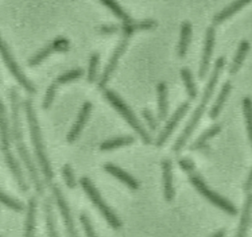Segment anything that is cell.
<instances>
[{
	"label": "cell",
	"instance_id": "ffe728a7",
	"mask_svg": "<svg viewBox=\"0 0 252 237\" xmlns=\"http://www.w3.org/2000/svg\"><path fill=\"white\" fill-rule=\"evenodd\" d=\"M192 36V26L191 23L188 21H185L182 23L180 28V38L177 46V54L179 58H184Z\"/></svg>",
	"mask_w": 252,
	"mask_h": 237
},
{
	"label": "cell",
	"instance_id": "30bf717a",
	"mask_svg": "<svg viewBox=\"0 0 252 237\" xmlns=\"http://www.w3.org/2000/svg\"><path fill=\"white\" fill-rule=\"evenodd\" d=\"M129 37H130V35L124 34L123 38L119 41L118 45L114 49V51H113V53H112V55H111V57H110V59H109V61L107 63V65L105 66L104 71H103V73H102V75H101V77H100V79H99V81L97 83V86H98L99 89H103L104 86L107 84L108 80L110 79L112 73L114 72V70H115V68H116V66L118 64V61H119L121 55L123 54V52L125 51L126 47L128 45Z\"/></svg>",
	"mask_w": 252,
	"mask_h": 237
},
{
	"label": "cell",
	"instance_id": "cb8c5ba5",
	"mask_svg": "<svg viewBox=\"0 0 252 237\" xmlns=\"http://www.w3.org/2000/svg\"><path fill=\"white\" fill-rule=\"evenodd\" d=\"M35 212H36V200L34 197H32L29 200L28 212L25 222V235L32 236L34 231L35 226Z\"/></svg>",
	"mask_w": 252,
	"mask_h": 237
},
{
	"label": "cell",
	"instance_id": "4dcf8cb0",
	"mask_svg": "<svg viewBox=\"0 0 252 237\" xmlns=\"http://www.w3.org/2000/svg\"><path fill=\"white\" fill-rule=\"evenodd\" d=\"M98 61H99L98 53H96V52L93 53L90 57V64H89V70H88V81H89V83H93L95 80Z\"/></svg>",
	"mask_w": 252,
	"mask_h": 237
},
{
	"label": "cell",
	"instance_id": "2e32d148",
	"mask_svg": "<svg viewBox=\"0 0 252 237\" xmlns=\"http://www.w3.org/2000/svg\"><path fill=\"white\" fill-rule=\"evenodd\" d=\"M251 214H252V192L246 194V199L243 205L242 213L240 216V221L236 236L243 237L247 235L249 225L251 223Z\"/></svg>",
	"mask_w": 252,
	"mask_h": 237
},
{
	"label": "cell",
	"instance_id": "6da1fadb",
	"mask_svg": "<svg viewBox=\"0 0 252 237\" xmlns=\"http://www.w3.org/2000/svg\"><path fill=\"white\" fill-rule=\"evenodd\" d=\"M9 98L11 101V117H12V135L14 138L15 146L17 148V151L26 166L30 178L35 188V191L37 192L38 195L43 194V185L40 181V178L38 176L36 167L27 149V147L24 143V138H23V131H22V126H21V120H20V105H19V96H18V91L16 89H11L9 90Z\"/></svg>",
	"mask_w": 252,
	"mask_h": 237
},
{
	"label": "cell",
	"instance_id": "9a60e30c",
	"mask_svg": "<svg viewBox=\"0 0 252 237\" xmlns=\"http://www.w3.org/2000/svg\"><path fill=\"white\" fill-rule=\"evenodd\" d=\"M103 169L107 173H109L113 177L117 178L122 183H124L131 190L139 189V182L132 175H130L129 173H127L125 170H123L122 168L118 167L117 165L108 162V163H105L103 165Z\"/></svg>",
	"mask_w": 252,
	"mask_h": 237
},
{
	"label": "cell",
	"instance_id": "7a4b0ae2",
	"mask_svg": "<svg viewBox=\"0 0 252 237\" xmlns=\"http://www.w3.org/2000/svg\"><path fill=\"white\" fill-rule=\"evenodd\" d=\"M224 64H225V60H224V57H219L215 63V66H214V70L210 76V79L207 83V86L203 91V95H202V98H201V101H200V104L198 105V107H196L195 111L193 112L191 118L189 119L188 123L186 124V127L184 128V130L182 131V133L180 134V136L177 138L176 142L174 143L173 147H172V151L174 153H179L181 152V150L183 149V148L185 147L187 141L189 140V138L191 137V135L193 134L194 130L196 129V127L198 126L206 108H207V105L209 103V100L211 99L213 93H214V90L216 89V86L218 84V81L220 79V76L221 74V71L224 67Z\"/></svg>",
	"mask_w": 252,
	"mask_h": 237
},
{
	"label": "cell",
	"instance_id": "8992f818",
	"mask_svg": "<svg viewBox=\"0 0 252 237\" xmlns=\"http://www.w3.org/2000/svg\"><path fill=\"white\" fill-rule=\"evenodd\" d=\"M80 184L83 188V190L88 195L89 199L93 202V204L95 206V207L99 210V212L102 214V216L105 218L107 223L113 228V229H119L122 226V223L118 216L114 213V211L108 207V205L104 202V200L101 198L99 192L94 187L91 179L88 177H82L80 179Z\"/></svg>",
	"mask_w": 252,
	"mask_h": 237
},
{
	"label": "cell",
	"instance_id": "8fae6325",
	"mask_svg": "<svg viewBox=\"0 0 252 237\" xmlns=\"http://www.w3.org/2000/svg\"><path fill=\"white\" fill-rule=\"evenodd\" d=\"M52 192H53V195L55 197L57 206L60 209L62 218L64 220V224H65L67 233L70 236H77L78 233L75 229V224H74V221H73L71 210H70V207H69V206H68V204H67V202H66V200L63 196V193H62L61 189L57 185H52Z\"/></svg>",
	"mask_w": 252,
	"mask_h": 237
},
{
	"label": "cell",
	"instance_id": "44dd1931",
	"mask_svg": "<svg viewBox=\"0 0 252 237\" xmlns=\"http://www.w3.org/2000/svg\"><path fill=\"white\" fill-rule=\"evenodd\" d=\"M249 48H250V43L246 40V39H243L239 45H238V48L235 52V55L233 57V60L231 62V65L229 67V74L230 75H234L236 74L239 69L241 68L242 66V63L249 51Z\"/></svg>",
	"mask_w": 252,
	"mask_h": 237
},
{
	"label": "cell",
	"instance_id": "e0dca14e",
	"mask_svg": "<svg viewBox=\"0 0 252 237\" xmlns=\"http://www.w3.org/2000/svg\"><path fill=\"white\" fill-rule=\"evenodd\" d=\"M0 148L2 153L5 154L10 150V131L7 119L6 108L0 100Z\"/></svg>",
	"mask_w": 252,
	"mask_h": 237
},
{
	"label": "cell",
	"instance_id": "7c38bea8",
	"mask_svg": "<svg viewBox=\"0 0 252 237\" xmlns=\"http://www.w3.org/2000/svg\"><path fill=\"white\" fill-rule=\"evenodd\" d=\"M68 46H69V42H68V40L66 38L61 37V36L57 37L51 43H49L47 46L43 47L35 55H33L29 60V65L30 66L38 65L51 52H54V51H66V50H68Z\"/></svg>",
	"mask_w": 252,
	"mask_h": 237
},
{
	"label": "cell",
	"instance_id": "5bb4252c",
	"mask_svg": "<svg viewBox=\"0 0 252 237\" xmlns=\"http://www.w3.org/2000/svg\"><path fill=\"white\" fill-rule=\"evenodd\" d=\"M162 169V183H163V197L166 202H171L174 198L175 191L173 187L172 176V162L169 158H164L161 161Z\"/></svg>",
	"mask_w": 252,
	"mask_h": 237
},
{
	"label": "cell",
	"instance_id": "1f68e13d",
	"mask_svg": "<svg viewBox=\"0 0 252 237\" xmlns=\"http://www.w3.org/2000/svg\"><path fill=\"white\" fill-rule=\"evenodd\" d=\"M83 75V71L80 70V69H75V70H71L69 72H66L62 75H60L57 80H56V84L59 85V84H65V83H68V82H71V81H74V80H77L79 79L81 76Z\"/></svg>",
	"mask_w": 252,
	"mask_h": 237
},
{
	"label": "cell",
	"instance_id": "f1b7e54d",
	"mask_svg": "<svg viewBox=\"0 0 252 237\" xmlns=\"http://www.w3.org/2000/svg\"><path fill=\"white\" fill-rule=\"evenodd\" d=\"M102 2L103 5H105L108 9L111 10V12L118 17L119 19H121L122 21H124L125 23H129L131 22V19L129 18V16L127 15V13L118 5V3L115 0H100Z\"/></svg>",
	"mask_w": 252,
	"mask_h": 237
},
{
	"label": "cell",
	"instance_id": "603a6c76",
	"mask_svg": "<svg viewBox=\"0 0 252 237\" xmlns=\"http://www.w3.org/2000/svg\"><path fill=\"white\" fill-rule=\"evenodd\" d=\"M158 90V116L160 121L165 120L167 116L168 110V102H167V88L164 83H159L157 86Z\"/></svg>",
	"mask_w": 252,
	"mask_h": 237
},
{
	"label": "cell",
	"instance_id": "f546056e",
	"mask_svg": "<svg viewBox=\"0 0 252 237\" xmlns=\"http://www.w3.org/2000/svg\"><path fill=\"white\" fill-rule=\"evenodd\" d=\"M0 203H2L6 207H8L14 210H17V211H22L24 209V206L21 202L13 199L12 197L8 196L1 190H0Z\"/></svg>",
	"mask_w": 252,
	"mask_h": 237
},
{
	"label": "cell",
	"instance_id": "8d00e7d4",
	"mask_svg": "<svg viewBox=\"0 0 252 237\" xmlns=\"http://www.w3.org/2000/svg\"><path fill=\"white\" fill-rule=\"evenodd\" d=\"M178 165L182 170H184L187 173H189V172H191L192 170L195 169L194 162L191 159H188V158H180L178 160Z\"/></svg>",
	"mask_w": 252,
	"mask_h": 237
},
{
	"label": "cell",
	"instance_id": "ba28073f",
	"mask_svg": "<svg viewBox=\"0 0 252 237\" xmlns=\"http://www.w3.org/2000/svg\"><path fill=\"white\" fill-rule=\"evenodd\" d=\"M189 108H190V103L187 100L183 101L177 107V109L174 111V113L168 119V121L166 122L165 126L163 127V129L161 130V132L158 136L157 141H156V146L157 147L160 148V147H162L166 143L167 139L170 137V135L172 134V132L174 131V129L176 128V126L178 125L180 120L184 117V115L186 114V112L188 111Z\"/></svg>",
	"mask_w": 252,
	"mask_h": 237
},
{
	"label": "cell",
	"instance_id": "d6a6232c",
	"mask_svg": "<svg viewBox=\"0 0 252 237\" xmlns=\"http://www.w3.org/2000/svg\"><path fill=\"white\" fill-rule=\"evenodd\" d=\"M62 174H63V178H64V181H65L67 187H69L70 189H73L76 186V181H75V177H74L72 168L69 164H65L62 167Z\"/></svg>",
	"mask_w": 252,
	"mask_h": 237
},
{
	"label": "cell",
	"instance_id": "7402d4cb",
	"mask_svg": "<svg viewBox=\"0 0 252 237\" xmlns=\"http://www.w3.org/2000/svg\"><path fill=\"white\" fill-rule=\"evenodd\" d=\"M221 127L220 124H215L211 126L209 129H207L205 132L202 133V135L190 146V150H201L204 149L207 147V142L215 137L217 134L220 133Z\"/></svg>",
	"mask_w": 252,
	"mask_h": 237
},
{
	"label": "cell",
	"instance_id": "83f0119b",
	"mask_svg": "<svg viewBox=\"0 0 252 237\" xmlns=\"http://www.w3.org/2000/svg\"><path fill=\"white\" fill-rule=\"evenodd\" d=\"M44 211H45L47 233L49 236H56L57 232L55 230L54 215H53V210H52V202H51L50 198H46L44 201Z\"/></svg>",
	"mask_w": 252,
	"mask_h": 237
},
{
	"label": "cell",
	"instance_id": "74e56055",
	"mask_svg": "<svg viewBox=\"0 0 252 237\" xmlns=\"http://www.w3.org/2000/svg\"><path fill=\"white\" fill-rule=\"evenodd\" d=\"M243 190L246 194L252 192V168H251V170L248 174V177H247V179H246V181L243 185Z\"/></svg>",
	"mask_w": 252,
	"mask_h": 237
},
{
	"label": "cell",
	"instance_id": "484cf974",
	"mask_svg": "<svg viewBox=\"0 0 252 237\" xmlns=\"http://www.w3.org/2000/svg\"><path fill=\"white\" fill-rule=\"evenodd\" d=\"M180 75H181V78L185 85V89H186L188 97L190 99H195L197 96L198 90H197V88H196V85H195V82H194V79H193L190 69L186 68V67L182 68L180 70Z\"/></svg>",
	"mask_w": 252,
	"mask_h": 237
},
{
	"label": "cell",
	"instance_id": "f35d334b",
	"mask_svg": "<svg viewBox=\"0 0 252 237\" xmlns=\"http://www.w3.org/2000/svg\"><path fill=\"white\" fill-rule=\"evenodd\" d=\"M115 30H116V28L112 27V26H110V27H102L101 28V32H103V33H110V32H113Z\"/></svg>",
	"mask_w": 252,
	"mask_h": 237
},
{
	"label": "cell",
	"instance_id": "d6986e66",
	"mask_svg": "<svg viewBox=\"0 0 252 237\" xmlns=\"http://www.w3.org/2000/svg\"><path fill=\"white\" fill-rule=\"evenodd\" d=\"M230 90H231V84L229 81H226L221 86L220 93H219L215 103L211 107V110L209 112V116L211 119H216L220 115V113L229 93H230Z\"/></svg>",
	"mask_w": 252,
	"mask_h": 237
},
{
	"label": "cell",
	"instance_id": "52a82bcc",
	"mask_svg": "<svg viewBox=\"0 0 252 237\" xmlns=\"http://www.w3.org/2000/svg\"><path fill=\"white\" fill-rule=\"evenodd\" d=\"M0 54H1V57H2L3 61L6 64V66L8 67V69L10 70L12 75L15 77V79L20 83V85L26 90H28L30 93H34L36 91L35 88L29 81V79L24 75V73L22 72V70L20 69V67L18 66L16 61L14 60V58H13L11 52H10L9 47L7 46L6 42L2 39L1 36H0Z\"/></svg>",
	"mask_w": 252,
	"mask_h": 237
},
{
	"label": "cell",
	"instance_id": "836d02e7",
	"mask_svg": "<svg viewBox=\"0 0 252 237\" xmlns=\"http://www.w3.org/2000/svg\"><path fill=\"white\" fill-rule=\"evenodd\" d=\"M80 221H81V223L83 225V228H84V230H85V232L88 236H91V237L95 236V232L94 230L92 221H91L89 215L85 211H83L80 214Z\"/></svg>",
	"mask_w": 252,
	"mask_h": 237
},
{
	"label": "cell",
	"instance_id": "9c48e42d",
	"mask_svg": "<svg viewBox=\"0 0 252 237\" xmlns=\"http://www.w3.org/2000/svg\"><path fill=\"white\" fill-rule=\"evenodd\" d=\"M215 37H216V30L213 26H211L207 29L206 35H205L204 49H203L200 68H199V72H198V76H199L200 80H203L209 71L212 54H213L214 46H215Z\"/></svg>",
	"mask_w": 252,
	"mask_h": 237
},
{
	"label": "cell",
	"instance_id": "e575fe53",
	"mask_svg": "<svg viewBox=\"0 0 252 237\" xmlns=\"http://www.w3.org/2000/svg\"><path fill=\"white\" fill-rule=\"evenodd\" d=\"M56 86H57V84L53 83L48 87V89L46 90V93H45V97H44L43 102H42V107L44 109H47L52 104L53 99L55 97V92H56V88H57Z\"/></svg>",
	"mask_w": 252,
	"mask_h": 237
},
{
	"label": "cell",
	"instance_id": "5b68a950",
	"mask_svg": "<svg viewBox=\"0 0 252 237\" xmlns=\"http://www.w3.org/2000/svg\"><path fill=\"white\" fill-rule=\"evenodd\" d=\"M104 97L110 102V104L120 113V115L126 120V122L131 126V128L139 135L144 144L150 145L152 144V137L145 129V127L141 124L138 118L135 116L131 108L118 96L116 92L110 89H105L103 91Z\"/></svg>",
	"mask_w": 252,
	"mask_h": 237
},
{
	"label": "cell",
	"instance_id": "d590c367",
	"mask_svg": "<svg viewBox=\"0 0 252 237\" xmlns=\"http://www.w3.org/2000/svg\"><path fill=\"white\" fill-rule=\"evenodd\" d=\"M142 115H143L144 119L146 120V122H147V124H148L150 130L155 132V131L158 129V122H157V120H156L154 114L151 112V110H149V109H147V108L143 109Z\"/></svg>",
	"mask_w": 252,
	"mask_h": 237
},
{
	"label": "cell",
	"instance_id": "277c9868",
	"mask_svg": "<svg viewBox=\"0 0 252 237\" xmlns=\"http://www.w3.org/2000/svg\"><path fill=\"white\" fill-rule=\"evenodd\" d=\"M188 178H189L190 183L194 186V188L206 200H208L212 205L220 208L221 210H223L225 213H227L229 215H236L237 214L238 210L235 207V206L231 202H229L228 200H226L225 198H223L222 196L218 194L217 192L213 191L207 185V183L205 182L203 177L199 174V172H197L195 169L188 173Z\"/></svg>",
	"mask_w": 252,
	"mask_h": 237
},
{
	"label": "cell",
	"instance_id": "3957f363",
	"mask_svg": "<svg viewBox=\"0 0 252 237\" xmlns=\"http://www.w3.org/2000/svg\"><path fill=\"white\" fill-rule=\"evenodd\" d=\"M26 115L30 127L31 132V139L32 143V147L34 149V154L36 156L37 162L39 164V167L43 173V176L47 182H50L53 178V171L50 166V162L47 158L44 146L42 143V138L40 134L39 125L37 122L36 114L34 112L33 106H32V100L31 98H26L24 102Z\"/></svg>",
	"mask_w": 252,
	"mask_h": 237
},
{
	"label": "cell",
	"instance_id": "ac0fdd59",
	"mask_svg": "<svg viewBox=\"0 0 252 237\" xmlns=\"http://www.w3.org/2000/svg\"><path fill=\"white\" fill-rule=\"evenodd\" d=\"M252 0H235L228 6H226L223 10L216 14L213 18V24L214 25H220L223 23L225 20L232 17L236 12L241 10L244 6H246L248 3H250Z\"/></svg>",
	"mask_w": 252,
	"mask_h": 237
},
{
	"label": "cell",
	"instance_id": "4fadbf2b",
	"mask_svg": "<svg viewBox=\"0 0 252 237\" xmlns=\"http://www.w3.org/2000/svg\"><path fill=\"white\" fill-rule=\"evenodd\" d=\"M91 110H92V103L89 101H86L83 104V106L79 112L76 122L74 123L71 130L67 134L66 139H67L68 143H70V144L74 143L78 139V137L80 136V134L82 132V129L84 128V126L91 114Z\"/></svg>",
	"mask_w": 252,
	"mask_h": 237
},
{
	"label": "cell",
	"instance_id": "ab89813d",
	"mask_svg": "<svg viewBox=\"0 0 252 237\" xmlns=\"http://www.w3.org/2000/svg\"><path fill=\"white\" fill-rule=\"evenodd\" d=\"M224 234H225L224 228H220V230H218L217 232H215L212 236H214V237H221V236H224Z\"/></svg>",
	"mask_w": 252,
	"mask_h": 237
},
{
	"label": "cell",
	"instance_id": "4316f807",
	"mask_svg": "<svg viewBox=\"0 0 252 237\" xmlns=\"http://www.w3.org/2000/svg\"><path fill=\"white\" fill-rule=\"evenodd\" d=\"M242 109L245 118L248 138L252 146V99L250 97L246 96L242 99Z\"/></svg>",
	"mask_w": 252,
	"mask_h": 237
},
{
	"label": "cell",
	"instance_id": "d4e9b609",
	"mask_svg": "<svg viewBox=\"0 0 252 237\" xmlns=\"http://www.w3.org/2000/svg\"><path fill=\"white\" fill-rule=\"evenodd\" d=\"M135 138L132 136H122V137H116L112 138L109 140H106L102 142L99 146V149L104 151V150H111L120 147L128 146L132 143H134Z\"/></svg>",
	"mask_w": 252,
	"mask_h": 237
}]
</instances>
